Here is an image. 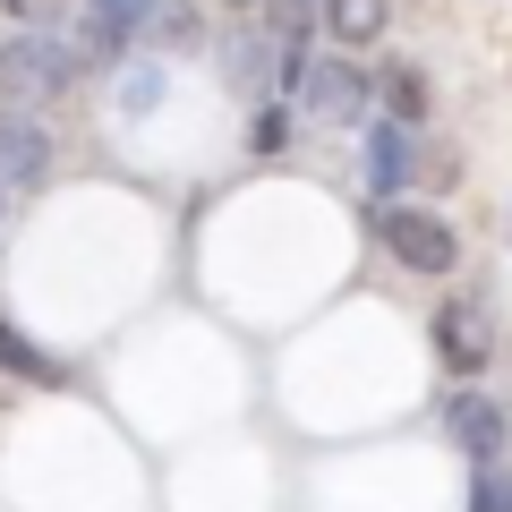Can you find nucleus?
Instances as JSON below:
<instances>
[{"label":"nucleus","instance_id":"obj_1","mask_svg":"<svg viewBox=\"0 0 512 512\" xmlns=\"http://www.w3.org/2000/svg\"><path fill=\"white\" fill-rule=\"evenodd\" d=\"M86 77V60L69 52V35H0V111H35L52 94H69Z\"/></svg>","mask_w":512,"mask_h":512},{"label":"nucleus","instance_id":"obj_2","mask_svg":"<svg viewBox=\"0 0 512 512\" xmlns=\"http://www.w3.org/2000/svg\"><path fill=\"white\" fill-rule=\"evenodd\" d=\"M376 248L393 256L402 274H453L461 265V231L436 214V205H410V197L376 205Z\"/></svg>","mask_w":512,"mask_h":512},{"label":"nucleus","instance_id":"obj_3","mask_svg":"<svg viewBox=\"0 0 512 512\" xmlns=\"http://www.w3.org/2000/svg\"><path fill=\"white\" fill-rule=\"evenodd\" d=\"M299 103H308V120H325V128H359L367 103H376V77H367L350 52H316L308 77H299Z\"/></svg>","mask_w":512,"mask_h":512},{"label":"nucleus","instance_id":"obj_4","mask_svg":"<svg viewBox=\"0 0 512 512\" xmlns=\"http://www.w3.org/2000/svg\"><path fill=\"white\" fill-rule=\"evenodd\" d=\"M436 427H444V444H453L470 470H478V461H504V444H512V410L495 402V393H478V384H461Z\"/></svg>","mask_w":512,"mask_h":512},{"label":"nucleus","instance_id":"obj_5","mask_svg":"<svg viewBox=\"0 0 512 512\" xmlns=\"http://www.w3.org/2000/svg\"><path fill=\"white\" fill-rule=\"evenodd\" d=\"M52 128L35 111H0V188H43L52 180Z\"/></svg>","mask_w":512,"mask_h":512},{"label":"nucleus","instance_id":"obj_6","mask_svg":"<svg viewBox=\"0 0 512 512\" xmlns=\"http://www.w3.org/2000/svg\"><path fill=\"white\" fill-rule=\"evenodd\" d=\"M419 163H427V154H419V128L384 120L376 137H367V163H359V171H367V197H376V205H393L410 180H419Z\"/></svg>","mask_w":512,"mask_h":512},{"label":"nucleus","instance_id":"obj_7","mask_svg":"<svg viewBox=\"0 0 512 512\" xmlns=\"http://www.w3.org/2000/svg\"><path fill=\"white\" fill-rule=\"evenodd\" d=\"M60 35H69V52L86 60V77H94V69H111V60L137 43V18H120V9H103V0H77V18L60 26Z\"/></svg>","mask_w":512,"mask_h":512},{"label":"nucleus","instance_id":"obj_8","mask_svg":"<svg viewBox=\"0 0 512 512\" xmlns=\"http://www.w3.org/2000/svg\"><path fill=\"white\" fill-rule=\"evenodd\" d=\"M436 359H444V376H461V384L487 367V325H478L461 299H453V308H436Z\"/></svg>","mask_w":512,"mask_h":512},{"label":"nucleus","instance_id":"obj_9","mask_svg":"<svg viewBox=\"0 0 512 512\" xmlns=\"http://www.w3.org/2000/svg\"><path fill=\"white\" fill-rule=\"evenodd\" d=\"M316 26H325L333 52H359V43H376L384 26H393V0H325V9H316Z\"/></svg>","mask_w":512,"mask_h":512},{"label":"nucleus","instance_id":"obj_10","mask_svg":"<svg viewBox=\"0 0 512 512\" xmlns=\"http://www.w3.org/2000/svg\"><path fill=\"white\" fill-rule=\"evenodd\" d=\"M376 103H384V120L419 128V120H427V69H410V60H393V69L376 77Z\"/></svg>","mask_w":512,"mask_h":512},{"label":"nucleus","instance_id":"obj_11","mask_svg":"<svg viewBox=\"0 0 512 512\" xmlns=\"http://www.w3.org/2000/svg\"><path fill=\"white\" fill-rule=\"evenodd\" d=\"M0 376H26V384H69V367H60L52 350H35L18 325H9V316H0Z\"/></svg>","mask_w":512,"mask_h":512},{"label":"nucleus","instance_id":"obj_12","mask_svg":"<svg viewBox=\"0 0 512 512\" xmlns=\"http://www.w3.org/2000/svg\"><path fill=\"white\" fill-rule=\"evenodd\" d=\"M137 35H146V43H163V52H188V43L205 35V18H197V9H188V0H154V9H146V26H137Z\"/></svg>","mask_w":512,"mask_h":512},{"label":"nucleus","instance_id":"obj_13","mask_svg":"<svg viewBox=\"0 0 512 512\" xmlns=\"http://www.w3.org/2000/svg\"><path fill=\"white\" fill-rule=\"evenodd\" d=\"M461 512H512V461H478L470 470V495Z\"/></svg>","mask_w":512,"mask_h":512},{"label":"nucleus","instance_id":"obj_14","mask_svg":"<svg viewBox=\"0 0 512 512\" xmlns=\"http://www.w3.org/2000/svg\"><path fill=\"white\" fill-rule=\"evenodd\" d=\"M0 18H18V35H52L77 18V0H0Z\"/></svg>","mask_w":512,"mask_h":512},{"label":"nucleus","instance_id":"obj_15","mask_svg":"<svg viewBox=\"0 0 512 512\" xmlns=\"http://www.w3.org/2000/svg\"><path fill=\"white\" fill-rule=\"evenodd\" d=\"M282 146H291V111H282V103H256L248 111V154L265 163V154H282Z\"/></svg>","mask_w":512,"mask_h":512},{"label":"nucleus","instance_id":"obj_16","mask_svg":"<svg viewBox=\"0 0 512 512\" xmlns=\"http://www.w3.org/2000/svg\"><path fill=\"white\" fill-rule=\"evenodd\" d=\"M120 111H128V120H146V111H163V69H154V60H137V69L120 77Z\"/></svg>","mask_w":512,"mask_h":512}]
</instances>
